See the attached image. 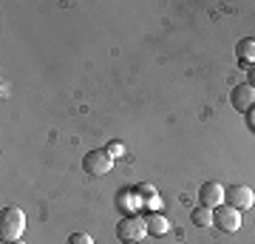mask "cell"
Returning <instances> with one entry per match:
<instances>
[{"instance_id": "7c38bea8", "label": "cell", "mask_w": 255, "mask_h": 244, "mask_svg": "<svg viewBox=\"0 0 255 244\" xmlns=\"http://www.w3.org/2000/svg\"><path fill=\"white\" fill-rule=\"evenodd\" d=\"M114 159H119V156H125V145L119 142V139H114V142H108V148H105Z\"/></svg>"}, {"instance_id": "9a60e30c", "label": "cell", "mask_w": 255, "mask_h": 244, "mask_svg": "<svg viewBox=\"0 0 255 244\" xmlns=\"http://www.w3.org/2000/svg\"><path fill=\"white\" fill-rule=\"evenodd\" d=\"M247 125H250V131L255 134V108L250 111V114H247Z\"/></svg>"}, {"instance_id": "277c9868", "label": "cell", "mask_w": 255, "mask_h": 244, "mask_svg": "<svg viewBox=\"0 0 255 244\" xmlns=\"http://www.w3.org/2000/svg\"><path fill=\"white\" fill-rule=\"evenodd\" d=\"M213 225L219 227V230H224V233H236L238 227H241V210L230 208L227 202H224V205H219V208L213 210Z\"/></svg>"}, {"instance_id": "2e32d148", "label": "cell", "mask_w": 255, "mask_h": 244, "mask_svg": "<svg viewBox=\"0 0 255 244\" xmlns=\"http://www.w3.org/2000/svg\"><path fill=\"white\" fill-rule=\"evenodd\" d=\"M122 244H136V242H122Z\"/></svg>"}, {"instance_id": "5bb4252c", "label": "cell", "mask_w": 255, "mask_h": 244, "mask_svg": "<svg viewBox=\"0 0 255 244\" xmlns=\"http://www.w3.org/2000/svg\"><path fill=\"white\" fill-rule=\"evenodd\" d=\"M247 82L255 88V65H250V68H247Z\"/></svg>"}, {"instance_id": "4fadbf2b", "label": "cell", "mask_w": 255, "mask_h": 244, "mask_svg": "<svg viewBox=\"0 0 255 244\" xmlns=\"http://www.w3.org/2000/svg\"><path fill=\"white\" fill-rule=\"evenodd\" d=\"M68 244H94V239L88 233H74L68 236Z\"/></svg>"}, {"instance_id": "52a82bcc", "label": "cell", "mask_w": 255, "mask_h": 244, "mask_svg": "<svg viewBox=\"0 0 255 244\" xmlns=\"http://www.w3.org/2000/svg\"><path fill=\"white\" fill-rule=\"evenodd\" d=\"M224 185L221 182H204L199 188V202L204 205V208H210V210H216L219 205H224Z\"/></svg>"}, {"instance_id": "5b68a950", "label": "cell", "mask_w": 255, "mask_h": 244, "mask_svg": "<svg viewBox=\"0 0 255 244\" xmlns=\"http://www.w3.org/2000/svg\"><path fill=\"white\" fill-rule=\"evenodd\" d=\"M230 105L238 111V114H250L255 108V88L250 82H241L230 91Z\"/></svg>"}, {"instance_id": "9c48e42d", "label": "cell", "mask_w": 255, "mask_h": 244, "mask_svg": "<svg viewBox=\"0 0 255 244\" xmlns=\"http://www.w3.org/2000/svg\"><path fill=\"white\" fill-rule=\"evenodd\" d=\"M145 225H147V233L150 236H164L167 230H170V222H167L162 213H150V216H145Z\"/></svg>"}, {"instance_id": "3957f363", "label": "cell", "mask_w": 255, "mask_h": 244, "mask_svg": "<svg viewBox=\"0 0 255 244\" xmlns=\"http://www.w3.org/2000/svg\"><path fill=\"white\" fill-rule=\"evenodd\" d=\"M145 233H147L145 216H125L117 225V239L119 242H142Z\"/></svg>"}, {"instance_id": "ac0fdd59", "label": "cell", "mask_w": 255, "mask_h": 244, "mask_svg": "<svg viewBox=\"0 0 255 244\" xmlns=\"http://www.w3.org/2000/svg\"><path fill=\"white\" fill-rule=\"evenodd\" d=\"M3 244H6V242H3Z\"/></svg>"}, {"instance_id": "30bf717a", "label": "cell", "mask_w": 255, "mask_h": 244, "mask_svg": "<svg viewBox=\"0 0 255 244\" xmlns=\"http://www.w3.org/2000/svg\"><path fill=\"white\" fill-rule=\"evenodd\" d=\"M136 196H139L136 190H125V193H119V196H117V199H122V202H117V205H122V210H125L128 216H136L133 210H139L142 205H145V202L136 199Z\"/></svg>"}, {"instance_id": "e0dca14e", "label": "cell", "mask_w": 255, "mask_h": 244, "mask_svg": "<svg viewBox=\"0 0 255 244\" xmlns=\"http://www.w3.org/2000/svg\"><path fill=\"white\" fill-rule=\"evenodd\" d=\"M11 244H23V242H11Z\"/></svg>"}, {"instance_id": "7a4b0ae2", "label": "cell", "mask_w": 255, "mask_h": 244, "mask_svg": "<svg viewBox=\"0 0 255 244\" xmlns=\"http://www.w3.org/2000/svg\"><path fill=\"white\" fill-rule=\"evenodd\" d=\"M114 168V156L105 151V148H97V151H88L82 156V171L88 176H105V173Z\"/></svg>"}, {"instance_id": "8fae6325", "label": "cell", "mask_w": 255, "mask_h": 244, "mask_svg": "<svg viewBox=\"0 0 255 244\" xmlns=\"http://www.w3.org/2000/svg\"><path fill=\"white\" fill-rule=\"evenodd\" d=\"M190 222H193L196 227H210V225H213V210L204 208V205L193 208V210H190Z\"/></svg>"}, {"instance_id": "6da1fadb", "label": "cell", "mask_w": 255, "mask_h": 244, "mask_svg": "<svg viewBox=\"0 0 255 244\" xmlns=\"http://www.w3.org/2000/svg\"><path fill=\"white\" fill-rule=\"evenodd\" d=\"M23 230H26V213L20 208H3L0 210V242H17L20 236H23Z\"/></svg>"}, {"instance_id": "8992f818", "label": "cell", "mask_w": 255, "mask_h": 244, "mask_svg": "<svg viewBox=\"0 0 255 244\" xmlns=\"http://www.w3.org/2000/svg\"><path fill=\"white\" fill-rule=\"evenodd\" d=\"M224 199H227L230 208L236 210H247L255 205V190L250 185H230L227 193H224Z\"/></svg>"}, {"instance_id": "ba28073f", "label": "cell", "mask_w": 255, "mask_h": 244, "mask_svg": "<svg viewBox=\"0 0 255 244\" xmlns=\"http://www.w3.org/2000/svg\"><path fill=\"white\" fill-rule=\"evenodd\" d=\"M236 60L244 65V68L255 65V40L253 37H244V40H238L236 43Z\"/></svg>"}]
</instances>
